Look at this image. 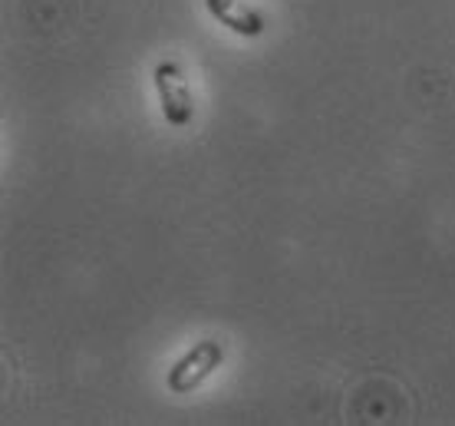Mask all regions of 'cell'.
<instances>
[{"instance_id": "1", "label": "cell", "mask_w": 455, "mask_h": 426, "mask_svg": "<svg viewBox=\"0 0 455 426\" xmlns=\"http://www.w3.org/2000/svg\"><path fill=\"white\" fill-rule=\"evenodd\" d=\"M152 80H156V92H159L162 116L172 129H188L195 119V100L185 80V69L175 60H162L152 69Z\"/></svg>"}, {"instance_id": "2", "label": "cell", "mask_w": 455, "mask_h": 426, "mask_svg": "<svg viewBox=\"0 0 455 426\" xmlns=\"http://www.w3.org/2000/svg\"><path fill=\"white\" fill-rule=\"evenodd\" d=\"M221 360H225V347H221V341H198L188 354H182V358L169 367V374H165V387H169L172 393L198 390V387L221 367Z\"/></svg>"}, {"instance_id": "3", "label": "cell", "mask_w": 455, "mask_h": 426, "mask_svg": "<svg viewBox=\"0 0 455 426\" xmlns=\"http://www.w3.org/2000/svg\"><path fill=\"white\" fill-rule=\"evenodd\" d=\"M205 7L218 23H225L238 36H261L267 30V20L244 0H205Z\"/></svg>"}]
</instances>
